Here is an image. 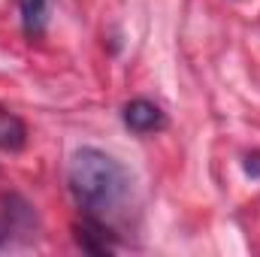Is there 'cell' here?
Instances as JSON below:
<instances>
[{
	"label": "cell",
	"mask_w": 260,
	"mask_h": 257,
	"mask_svg": "<svg viewBox=\"0 0 260 257\" xmlns=\"http://www.w3.org/2000/svg\"><path fill=\"white\" fill-rule=\"evenodd\" d=\"M24 142H27V124L18 115L0 109V151H21Z\"/></svg>",
	"instance_id": "obj_5"
},
{
	"label": "cell",
	"mask_w": 260,
	"mask_h": 257,
	"mask_svg": "<svg viewBox=\"0 0 260 257\" xmlns=\"http://www.w3.org/2000/svg\"><path fill=\"white\" fill-rule=\"evenodd\" d=\"M0 242H3V233H0Z\"/></svg>",
	"instance_id": "obj_7"
},
{
	"label": "cell",
	"mask_w": 260,
	"mask_h": 257,
	"mask_svg": "<svg viewBox=\"0 0 260 257\" xmlns=\"http://www.w3.org/2000/svg\"><path fill=\"white\" fill-rule=\"evenodd\" d=\"M18 12H21L24 37H30V40L43 37L46 21H49V0H18Z\"/></svg>",
	"instance_id": "obj_4"
},
{
	"label": "cell",
	"mask_w": 260,
	"mask_h": 257,
	"mask_svg": "<svg viewBox=\"0 0 260 257\" xmlns=\"http://www.w3.org/2000/svg\"><path fill=\"white\" fill-rule=\"evenodd\" d=\"M73 236H76L79 248H85L91 254H112L115 251V233L97 215H85L79 224H73Z\"/></svg>",
	"instance_id": "obj_3"
},
{
	"label": "cell",
	"mask_w": 260,
	"mask_h": 257,
	"mask_svg": "<svg viewBox=\"0 0 260 257\" xmlns=\"http://www.w3.org/2000/svg\"><path fill=\"white\" fill-rule=\"evenodd\" d=\"M121 121H124V127L127 130L139 133V136L157 133V130H164L167 124H170V121H167V112H164L157 103L145 100V97H136V100L124 103V109H121Z\"/></svg>",
	"instance_id": "obj_2"
},
{
	"label": "cell",
	"mask_w": 260,
	"mask_h": 257,
	"mask_svg": "<svg viewBox=\"0 0 260 257\" xmlns=\"http://www.w3.org/2000/svg\"><path fill=\"white\" fill-rule=\"evenodd\" d=\"M245 173H248V176H254V179L260 176V151H254V154H248V157H245Z\"/></svg>",
	"instance_id": "obj_6"
},
{
	"label": "cell",
	"mask_w": 260,
	"mask_h": 257,
	"mask_svg": "<svg viewBox=\"0 0 260 257\" xmlns=\"http://www.w3.org/2000/svg\"><path fill=\"white\" fill-rule=\"evenodd\" d=\"M67 185L73 200L85 209V215H106L112 212L130 191L127 170L106 151L94 145H82L73 151L67 167Z\"/></svg>",
	"instance_id": "obj_1"
}]
</instances>
